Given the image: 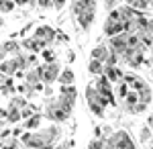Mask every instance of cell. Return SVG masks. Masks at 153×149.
Segmentation results:
<instances>
[{
    "mask_svg": "<svg viewBox=\"0 0 153 149\" xmlns=\"http://www.w3.org/2000/svg\"><path fill=\"white\" fill-rule=\"evenodd\" d=\"M37 72H39V78H41V84H53L59 76V63L51 61V63H43V66H37Z\"/></svg>",
    "mask_w": 153,
    "mask_h": 149,
    "instance_id": "1",
    "label": "cell"
},
{
    "mask_svg": "<svg viewBox=\"0 0 153 149\" xmlns=\"http://www.w3.org/2000/svg\"><path fill=\"white\" fill-rule=\"evenodd\" d=\"M33 41H37V45L43 49V47H47L49 43H53V41H55V31H53L51 27H47V25L37 27L35 35H33Z\"/></svg>",
    "mask_w": 153,
    "mask_h": 149,
    "instance_id": "2",
    "label": "cell"
},
{
    "mask_svg": "<svg viewBox=\"0 0 153 149\" xmlns=\"http://www.w3.org/2000/svg\"><path fill=\"white\" fill-rule=\"evenodd\" d=\"M45 115H47V118H51V121H65L68 116H70V112H65L63 108H59V104L55 98H49L47 102H45Z\"/></svg>",
    "mask_w": 153,
    "mask_h": 149,
    "instance_id": "3",
    "label": "cell"
},
{
    "mask_svg": "<svg viewBox=\"0 0 153 149\" xmlns=\"http://www.w3.org/2000/svg\"><path fill=\"white\" fill-rule=\"evenodd\" d=\"M118 33H123V23L118 21L117 12L110 10L108 12V19L104 21V35L106 37H114V35H118Z\"/></svg>",
    "mask_w": 153,
    "mask_h": 149,
    "instance_id": "4",
    "label": "cell"
},
{
    "mask_svg": "<svg viewBox=\"0 0 153 149\" xmlns=\"http://www.w3.org/2000/svg\"><path fill=\"white\" fill-rule=\"evenodd\" d=\"M94 88H96V92H98L100 96H104V98H106L110 104H114V92H112V84L106 80L104 76H98V82L94 84Z\"/></svg>",
    "mask_w": 153,
    "mask_h": 149,
    "instance_id": "5",
    "label": "cell"
},
{
    "mask_svg": "<svg viewBox=\"0 0 153 149\" xmlns=\"http://www.w3.org/2000/svg\"><path fill=\"white\" fill-rule=\"evenodd\" d=\"M127 49V33H118L110 37V51H114L117 55H123Z\"/></svg>",
    "mask_w": 153,
    "mask_h": 149,
    "instance_id": "6",
    "label": "cell"
},
{
    "mask_svg": "<svg viewBox=\"0 0 153 149\" xmlns=\"http://www.w3.org/2000/svg\"><path fill=\"white\" fill-rule=\"evenodd\" d=\"M110 139H112V143H114V149H135L131 137L125 133V131H120V133H117V135H112Z\"/></svg>",
    "mask_w": 153,
    "mask_h": 149,
    "instance_id": "7",
    "label": "cell"
},
{
    "mask_svg": "<svg viewBox=\"0 0 153 149\" xmlns=\"http://www.w3.org/2000/svg\"><path fill=\"white\" fill-rule=\"evenodd\" d=\"M102 76H104L110 84H118V82L123 80V72H120V68H117V66H104Z\"/></svg>",
    "mask_w": 153,
    "mask_h": 149,
    "instance_id": "8",
    "label": "cell"
},
{
    "mask_svg": "<svg viewBox=\"0 0 153 149\" xmlns=\"http://www.w3.org/2000/svg\"><path fill=\"white\" fill-rule=\"evenodd\" d=\"M71 12L74 16L82 10H96V0H71Z\"/></svg>",
    "mask_w": 153,
    "mask_h": 149,
    "instance_id": "9",
    "label": "cell"
},
{
    "mask_svg": "<svg viewBox=\"0 0 153 149\" xmlns=\"http://www.w3.org/2000/svg\"><path fill=\"white\" fill-rule=\"evenodd\" d=\"M0 72H2L4 76L12 78V76L19 72V63H16V59L10 57V59H4V61H0Z\"/></svg>",
    "mask_w": 153,
    "mask_h": 149,
    "instance_id": "10",
    "label": "cell"
},
{
    "mask_svg": "<svg viewBox=\"0 0 153 149\" xmlns=\"http://www.w3.org/2000/svg\"><path fill=\"white\" fill-rule=\"evenodd\" d=\"M57 80H59L61 86H71V84H76V74H74V69L65 68L63 72H59Z\"/></svg>",
    "mask_w": 153,
    "mask_h": 149,
    "instance_id": "11",
    "label": "cell"
},
{
    "mask_svg": "<svg viewBox=\"0 0 153 149\" xmlns=\"http://www.w3.org/2000/svg\"><path fill=\"white\" fill-rule=\"evenodd\" d=\"M25 82L29 84V86H35V84H41V78H39V72H37V68H29L27 72H25Z\"/></svg>",
    "mask_w": 153,
    "mask_h": 149,
    "instance_id": "12",
    "label": "cell"
},
{
    "mask_svg": "<svg viewBox=\"0 0 153 149\" xmlns=\"http://www.w3.org/2000/svg\"><path fill=\"white\" fill-rule=\"evenodd\" d=\"M59 96H63V98H68V100H74V102H76L78 90H76L74 84H71V86H61V88H59Z\"/></svg>",
    "mask_w": 153,
    "mask_h": 149,
    "instance_id": "13",
    "label": "cell"
},
{
    "mask_svg": "<svg viewBox=\"0 0 153 149\" xmlns=\"http://www.w3.org/2000/svg\"><path fill=\"white\" fill-rule=\"evenodd\" d=\"M2 49L6 51V55L14 57V55H19V53H21V43H16V41H6V43L2 45Z\"/></svg>",
    "mask_w": 153,
    "mask_h": 149,
    "instance_id": "14",
    "label": "cell"
},
{
    "mask_svg": "<svg viewBox=\"0 0 153 149\" xmlns=\"http://www.w3.org/2000/svg\"><path fill=\"white\" fill-rule=\"evenodd\" d=\"M88 72L94 74V76H102V72H104V63L98 61V59H90V63H88Z\"/></svg>",
    "mask_w": 153,
    "mask_h": 149,
    "instance_id": "15",
    "label": "cell"
},
{
    "mask_svg": "<svg viewBox=\"0 0 153 149\" xmlns=\"http://www.w3.org/2000/svg\"><path fill=\"white\" fill-rule=\"evenodd\" d=\"M106 53H108V47L98 45V47H94V49H92V57H90V59H98V61H102V63H104Z\"/></svg>",
    "mask_w": 153,
    "mask_h": 149,
    "instance_id": "16",
    "label": "cell"
},
{
    "mask_svg": "<svg viewBox=\"0 0 153 149\" xmlns=\"http://www.w3.org/2000/svg\"><path fill=\"white\" fill-rule=\"evenodd\" d=\"M23 116H21V110L19 108H14V106H8L6 108V121L8 123H19Z\"/></svg>",
    "mask_w": 153,
    "mask_h": 149,
    "instance_id": "17",
    "label": "cell"
},
{
    "mask_svg": "<svg viewBox=\"0 0 153 149\" xmlns=\"http://www.w3.org/2000/svg\"><path fill=\"white\" fill-rule=\"evenodd\" d=\"M123 100H125V108H127V110H131L135 104L139 102V98H137V92H131V90H129V94H127Z\"/></svg>",
    "mask_w": 153,
    "mask_h": 149,
    "instance_id": "18",
    "label": "cell"
},
{
    "mask_svg": "<svg viewBox=\"0 0 153 149\" xmlns=\"http://www.w3.org/2000/svg\"><path fill=\"white\" fill-rule=\"evenodd\" d=\"M41 125V115H31L27 121H25V129H37V127Z\"/></svg>",
    "mask_w": 153,
    "mask_h": 149,
    "instance_id": "19",
    "label": "cell"
},
{
    "mask_svg": "<svg viewBox=\"0 0 153 149\" xmlns=\"http://www.w3.org/2000/svg\"><path fill=\"white\" fill-rule=\"evenodd\" d=\"M21 47H25L27 51H33V53H39V51H41V47L37 45V41H33V37H31V39H25Z\"/></svg>",
    "mask_w": 153,
    "mask_h": 149,
    "instance_id": "20",
    "label": "cell"
},
{
    "mask_svg": "<svg viewBox=\"0 0 153 149\" xmlns=\"http://www.w3.org/2000/svg\"><path fill=\"white\" fill-rule=\"evenodd\" d=\"M10 106L23 110L25 106H29V104H27V98H23V96H14V98H10Z\"/></svg>",
    "mask_w": 153,
    "mask_h": 149,
    "instance_id": "21",
    "label": "cell"
},
{
    "mask_svg": "<svg viewBox=\"0 0 153 149\" xmlns=\"http://www.w3.org/2000/svg\"><path fill=\"white\" fill-rule=\"evenodd\" d=\"M88 106H90V110H92L96 116H104V106L100 102H90Z\"/></svg>",
    "mask_w": 153,
    "mask_h": 149,
    "instance_id": "22",
    "label": "cell"
},
{
    "mask_svg": "<svg viewBox=\"0 0 153 149\" xmlns=\"http://www.w3.org/2000/svg\"><path fill=\"white\" fill-rule=\"evenodd\" d=\"M117 94H118V98H125V96L129 94V86H127V84H125L123 80L117 84Z\"/></svg>",
    "mask_w": 153,
    "mask_h": 149,
    "instance_id": "23",
    "label": "cell"
},
{
    "mask_svg": "<svg viewBox=\"0 0 153 149\" xmlns=\"http://www.w3.org/2000/svg\"><path fill=\"white\" fill-rule=\"evenodd\" d=\"M12 8H14L12 0H0V12H10Z\"/></svg>",
    "mask_w": 153,
    "mask_h": 149,
    "instance_id": "24",
    "label": "cell"
},
{
    "mask_svg": "<svg viewBox=\"0 0 153 149\" xmlns=\"http://www.w3.org/2000/svg\"><path fill=\"white\" fill-rule=\"evenodd\" d=\"M12 92H14V82H8V84H4L0 88V94H4V96H10Z\"/></svg>",
    "mask_w": 153,
    "mask_h": 149,
    "instance_id": "25",
    "label": "cell"
},
{
    "mask_svg": "<svg viewBox=\"0 0 153 149\" xmlns=\"http://www.w3.org/2000/svg\"><path fill=\"white\" fill-rule=\"evenodd\" d=\"M104 8H106V12L114 10L117 8V0H104Z\"/></svg>",
    "mask_w": 153,
    "mask_h": 149,
    "instance_id": "26",
    "label": "cell"
},
{
    "mask_svg": "<svg viewBox=\"0 0 153 149\" xmlns=\"http://www.w3.org/2000/svg\"><path fill=\"white\" fill-rule=\"evenodd\" d=\"M43 59L51 63V61H55V53L53 51H43Z\"/></svg>",
    "mask_w": 153,
    "mask_h": 149,
    "instance_id": "27",
    "label": "cell"
},
{
    "mask_svg": "<svg viewBox=\"0 0 153 149\" xmlns=\"http://www.w3.org/2000/svg\"><path fill=\"white\" fill-rule=\"evenodd\" d=\"M8 82H12V78H8V76H4V74L0 72V88H2L4 84H8Z\"/></svg>",
    "mask_w": 153,
    "mask_h": 149,
    "instance_id": "28",
    "label": "cell"
},
{
    "mask_svg": "<svg viewBox=\"0 0 153 149\" xmlns=\"http://www.w3.org/2000/svg\"><path fill=\"white\" fill-rule=\"evenodd\" d=\"M37 4L43 6V8H49V6H51V0H37Z\"/></svg>",
    "mask_w": 153,
    "mask_h": 149,
    "instance_id": "29",
    "label": "cell"
},
{
    "mask_svg": "<svg viewBox=\"0 0 153 149\" xmlns=\"http://www.w3.org/2000/svg\"><path fill=\"white\" fill-rule=\"evenodd\" d=\"M149 135H151V129H149V125L143 129V135H141V139H149Z\"/></svg>",
    "mask_w": 153,
    "mask_h": 149,
    "instance_id": "30",
    "label": "cell"
},
{
    "mask_svg": "<svg viewBox=\"0 0 153 149\" xmlns=\"http://www.w3.org/2000/svg\"><path fill=\"white\" fill-rule=\"evenodd\" d=\"M4 59H6V51L2 49V45H0V61H4Z\"/></svg>",
    "mask_w": 153,
    "mask_h": 149,
    "instance_id": "31",
    "label": "cell"
},
{
    "mask_svg": "<svg viewBox=\"0 0 153 149\" xmlns=\"http://www.w3.org/2000/svg\"><path fill=\"white\" fill-rule=\"evenodd\" d=\"M0 118L6 121V108H0Z\"/></svg>",
    "mask_w": 153,
    "mask_h": 149,
    "instance_id": "32",
    "label": "cell"
},
{
    "mask_svg": "<svg viewBox=\"0 0 153 149\" xmlns=\"http://www.w3.org/2000/svg\"><path fill=\"white\" fill-rule=\"evenodd\" d=\"M14 2H16V4H27L25 0H14Z\"/></svg>",
    "mask_w": 153,
    "mask_h": 149,
    "instance_id": "33",
    "label": "cell"
},
{
    "mask_svg": "<svg viewBox=\"0 0 153 149\" xmlns=\"http://www.w3.org/2000/svg\"><path fill=\"white\" fill-rule=\"evenodd\" d=\"M25 2H27V4H33V2H35V0H25Z\"/></svg>",
    "mask_w": 153,
    "mask_h": 149,
    "instance_id": "34",
    "label": "cell"
},
{
    "mask_svg": "<svg viewBox=\"0 0 153 149\" xmlns=\"http://www.w3.org/2000/svg\"><path fill=\"white\" fill-rule=\"evenodd\" d=\"M41 149H51V147H49V145H43V147H41Z\"/></svg>",
    "mask_w": 153,
    "mask_h": 149,
    "instance_id": "35",
    "label": "cell"
},
{
    "mask_svg": "<svg viewBox=\"0 0 153 149\" xmlns=\"http://www.w3.org/2000/svg\"><path fill=\"white\" fill-rule=\"evenodd\" d=\"M2 25H4V21H2V19H0V27H2Z\"/></svg>",
    "mask_w": 153,
    "mask_h": 149,
    "instance_id": "36",
    "label": "cell"
},
{
    "mask_svg": "<svg viewBox=\"0 0 153 149\" xmlns=\"http://www.w3.org/2000/svg\"><path fill=\"white\" fill-rule=\"evenodd\" d=\"M55 149H65V147H55Z\"/></svg>",
    "mask_w": 153,
    "mask_h": 149,
    "instance_id": "37",
    "label": "cell"
}]
</instances>
